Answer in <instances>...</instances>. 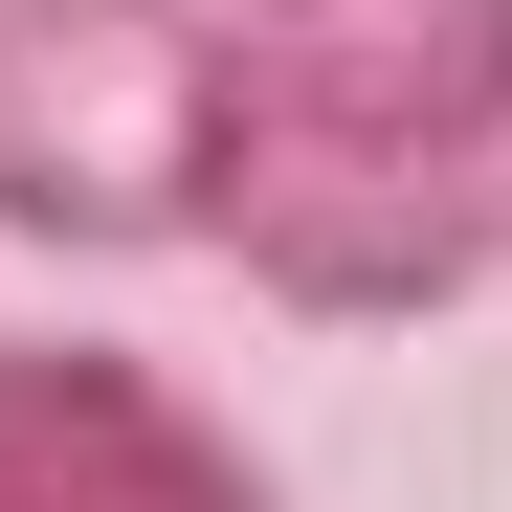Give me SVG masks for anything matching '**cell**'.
Returning a JSON list of instances; mask_svg holds the SVG:
<instances>
[{
  "label": "cell",
  "mask_w": 512,
  "mask_h": 512,
  "mask_svg": "<svg viewBox=\"0 0 512 512\" xmlns=\"http://www.w3.org/2000/svg\"><path fill=\"white\" fill-rule=\"evenodd\" d=\"M223 156H245L223 0H0V245L67 268L223 245Z\"/></svg>",
  "instance_id": "6da1fadb"
},
{
  "label": "cell",
  "mask_w": 512,
  "mask_h": 512,
  "mask_svg": "<svg viewBox=\"0 0 512 512\" xmlns=\"http://www.w3.org/2000/svg\"><path fill=\"white\" fill-rule=\"evenodd\" d=\"M223 268L312 312V334H401L512 268V134H423V112H357L312 67L245 45V156H223Z\"/></svg>",
  "instance_id": "7a4b0ae2"
},
{
  "label": "cell",
  "mask_w": 512,
  "mask_h": 512,
  "mask_svg": "<svg viewBox=\"0 0 512 512\" xmlns=\"http://www.w3.org/2000/svg\"><path fill=\"white\" fill-rule=\"evenodd\" d=\"M0 512H290V490L201 379L112 334H0Z\"/></svg>",
  "instance_id": "3957f363"
},
{
  "label": "cell",
  "mask_w": 512,
  "mask_h": 512,
  "mask_svg": "<svg viewBox=\"0 0 512 512\" xmlns=\"http://www.w3.org/2000/svg\"><path fill=\"white\" fill-rule=\"evenodd\" d=\"M223 23H245V45H290V23H334V0H223Z\"/></svg>",
  "instance_id": "277c9868"
}]
</instances>
